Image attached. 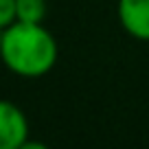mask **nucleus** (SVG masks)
<instances>
[{"label":"nucleus","mask_w":149,"mask_h":149,"mask_svg":"<svg viewBox=\"0 0 149 149\" xmlns=\"http://www.w3.org/2000/svg\"><path fill=\"white\" fill-rule=\"evenodd\" d=\"M29 134L26 114L15 103L0 99V149H24Z\"/></svg>","instance_id":"2"},{"label":"nucleus","mask_w":149,"mask_h":149,"mask_svg":"<svg viewBox=\"0 0 149 149\" xmlns=\"http://www.w3.org/2000/svg\"><path fill=\"white\" fill-rule=\"evenodd\" d=\"M15 22V0H0V29Z\"/></svg>","instance_id":"5"},{"label":"nucleus","mask_w":149,"mask_h":149,"mask_svg":"<svg viewBox=\"0 0 149 149\" xmlns=\"http://www.w3.org/2000/svg\"><path fill=\"white\" fill-rule=\"evenodd\" d=\"M2 31H5V29H0V48H2Z\"/></svg>","instance_id":"6"},{"label":"nucleus","mask_w":149,"mask_h":149,"mask_svg":"<svg viewBox=\"0 0 149 149\" xmlns=\"http://www.w3.org/2000/svg\"><path fill=\"white\" fill-rule=\"evenodd\" d=\"M116 13L127 35L149 42V0H118Z\"/></svg>","instance_id":"3"},{"label":"nucleus","mask_w":149,"mask_h":149,"mask_svg":"<svg viewBox=\"0 0 149 149\" xmlns=\"http://www.w3.org/2000/svg\"><path fill=\"white\" fill-rule=\"evenodd\" d=\"M46 0H15V20L18 22H44Z\"/></svg>","instance_id":"4"},{"label":"nucleus","mask_w":149,"mask_h":149,"mask_svg":"<svg viewBox=\"0 0 149 149\" xmlns=\"http://www.w3.org/2000/svg\"><path fill=\"white\" fill-rule=\"evenodd\" d=\"M59 57V46L53 33L42 22H18L2 31L0 61L13 74L37 79L51 72Z\"/></svg>","instance_id":"1"}]
</instances>
